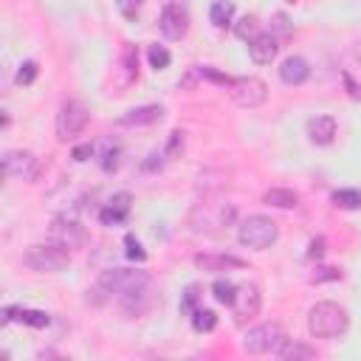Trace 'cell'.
Returning <instances> with one entry per match:
<instances>
[{"mask_svg":"<svg viewBox=\"0 0 361 361\" xmlns=\"http://www.w3.org/2000/svg\"><path fill=\"white\" fill-rule=\"evenodd\" d=\"M147 158H150V161H144V164H142L147 172H150V170H156V167L161 170V164H164V153H150Z\"/></svg>","mask_w":361,"mask_h":361,"instance_id":"obj_40","label":"cell"},{"mask_svg":"<svg viewBox=\"0 0 361 361\" xmlns=\"http://www.w3.org/2000/svg\"><path fill=\"white\" fill-rule=\"evenodd\" d=\"M333 203L339 209H361V189H336Z\"/></svg>","mask_w":361,"mask_h":361,"instance_id":"obj_26","label":"cell"},{"mask_svg":"<svg viewBox=\"0 0 361 361\" xmlns=\"http://www.w3.org/2000/svg\"><path fill=\"white\" fill-rule=\"evenodd\" d=\"M130 203H133V198H130V192H118V195H113V200L107 203V209H102V223L104 226H118V223H125L128 220V214H130Z\"/></svg>","mask_w":361,"mask_h":361,"instance_id":"obj_16","label":"cell"},{"mask_svg":"<svg viewBox=\"0 0 361 361\" xmlns=\"http://www.w3.org/2000/svg\"><path fill=\"white\" fill-rule=\"evenodd\" d=\"M277 355H280V358H285V361H299V358H316V350H313L311 344H302V341H291V339H285V341H282V347L277 350Z\"/></svg>","mask_w":361,"mask_h":361,"instance_id":"obj_22","label":"cell"},{"mask_svg":"<svg viewBox=\"0 0 361 361\" xmlns=\"http://www.w3.org/2000/svg\"><path fill=\"white\" fill-rule=\"evenodd\" d=\"M147 57H150V65H153L156 71H164V68H170V62H172V57H170V51H167L164 46H150Z\"/></svg>","mask_w":361,"mask_h":361,"instance_id":"obj_27","label":"cell"},{"mask_svg":"<svg viewBox=\"0 0 361 361\" xmlns=\"http://www.w3.org/2000/svg\"><path fill=\"white\" fill-rule=\"evenodd\" d=\"M277 237H280V226L268 214H249L243 223H240V231H237L240 246H246L252 252L271 249L277 243Z\"/></svg>","mask_w":361,"mask_h":361,"instance_id":"obj_3","label":"cell"},{"mask_svg":"<svg viewBox=\"0 0 361 361\" xmlns=\"http://www.w3.org/2000/svg\"><path fill=\"white\" fill-rule=\"evenodd\" d=\"M198 74H200V76H206V79H212V82H220V85H231V76H226V74H220V71H214V68H209V65L198 68Z\"/></svg>","mask_w":361,"mask_h":361,"instance_id":"obj_36","label":"cell"},{"mask_svg":"<svg viewBox=\"0 0 361 361\" xmlns=\"http://www.w3.org/2000/svg\"><path fill=\"white\" fill-rule=\"evenodd\" d=\"M350 327V316L336 302H316L308 311V330L313 339H336L344 336Z\"/></svg>","mask_w":361,"mask_h":361,"instance_id":"obj_2","label":"cell"},{"mask_svg":"<svg viewBox=\"0 0 361 361\" xmlns=\"http://www.w3.org/2000/svg\"><path fill=\"white\" fill-rule=\"evenodd\" d=\"M229 96L234 99V104L240 107H260L268 99V85L257 76H237L229 85Z\"/></svg>","mask_w":361,"mask_h":361,"instance_id":"obj_9","label":"cell"},{"mask_svg":"<svg viewBox=\"0 0 361 361\" xmlns=\"http://www.w3.org/2000/svg\"><path fill=\"white\" fill-rule=\"evenodd\" d=\"M125 243H128V257H130V260H147V252L142 249V243H139L133 234H128Z\"/></svg>","mask_w":361,"mask_h":361,"instance_id":"obj_34","label":"cell"},{"mask_svg":"<svg viewBox=\"0 0 361 361\" xmlns=\"http://www.w3.org/2000/svg\"><path fill=\"white\" fill-rule=\"evenodd\" d=\"M125 65H128V74L130 76H139V51L130 43L125 46Z\"/></svg>","mask_w":361,"mask_h":361,"instance_id":"obj_33","label":"cell"},{"mask_svg":"<svg viewBox=\"0 0 361 361\" xmlns=\"http://www.w3.org/2000/svg\"><path fill=\"white\" fill-rule=\"evenodd\" d=\"M322 254H325V237H313L311 246H308V257L311 260H319Z\"/></svg>","mask_w":361,"mask_h":361,"instance_id":"obj_37","label":"cell"},{"mask_svg":"<svg viewBox=\"0 0 361 361\" xmlns=\"http://www.w3.org/2000/svg\"><path fill=\"white\" fill-rule=\"evenodd\" d=\"M313 282H333V280H341V268H333V266H319L311 277Z\"/></svg>","mask_w":361,"mask_h":361,"instance_id":"obj_29","label":"cell"},{"mask_svg":"<svg viewBox=\"0 0 361 361\" xmlns=\"http://www.w3.org/2000/svg\"><path fill=\"white\" fill-rule=\"evenodd\" d=\"M23 263L37 274H57L71 263V252L57 240H46V243H34L26 249Z\"/></svg>","mask_w":361,"mask_h":361,"instance_id":"obj_4","label":"cell"},{"mask_svg":"<svg viewBox=\"0 0 361 361\" xmlns=\"http://www.w3.org/2000/svg\"><path fill=\"white\" fill-rule=\"evenodd\" d=\"M118 153H122V150H118V144H107V150L102 153V170L104 172H113L116 167H118Z\"/></svg>","mask_w":361,"mask_h":361,"instance_id":"obj_30","label":"cell"},{"mask_svg":"<svg viewBox=\"0 0 361 361\" xmlns=\"http://www.w3.org/2000/svg\"><path fill=\"white\" fill-rule=\"evenodd\" d=\"M88 118H90V113L79 99H65L60 113H57V139L74 142L88 128Z\"/></svg>","mask_w":361,"mask_h":361,"instance_id":"obj_5","label":"cell"},{"mask_svg":"<svg viewBox=\"0 0 361 361\" xmlns=\"http://www.w3.org/2000/svg\"><path fill=\"white\" fill-rule=\"evenodd\" d=\"M263 200H266L268 206H277V209H294V206H299V195H297L294 189H285V186L268 189V192L263 195Z\"/></svg>","mask_w":361,"mask_h":361,"instance_id":"obj_21","label":"cell"},{"mask_svg":"<svg viewBox=\"0 0 361 361\" xmlns=\"http://www.w3.org/2000/svg\"><path fill=\"white\" fill-rule=\"evenodd\" d=\"M4 322H23V325H32V327H46L48 325V313L26 311V308H6L4 311Z\"/></svg>","mask_w":361,"mask_h":361,"instance_id":"obj_20","label":"cell"},{"mask_svg":"<svg viewBox=\"0 0 361 361\" xmlns=\"http://www.w3.org/2000/svg\"><path fill=\"white\" fill-rule=\"evenodd\" d=\"M139 4H142V0H116L118 12H122L128 20H136L139 18Z\"/></svg>","mask_w":361,"mask_h":361,"instance_id":"obj_32","label":"cell"},{"mask_svg":"<svg viewBox=\"0 0 361 361\" xmlns=\"http://www.w3.org/2000/svg\"><path fill=\"white\" fill-rule=\"evenodd\" d=\"M184 150V130H172L167 142V156H178Z\"/></svg>","mask_w":361,"mask_h":361,"instance_id":"obj_35","label":"cell"},{"mask_svg":"<svg viewBox=\"0 0 361 361\" xmlns=\"http://www.w3.org/2000/svg\"><path fill=\"white\" fill-rule=\"evenodd\" d=\"M234 34H237L240 40H254V37H257V18L246 15L243 20H237V26H234Z\"/></svg>","mask_w":361,"mask_h":361,"instance_id":"obj_28","label":"cell"},{"mask_svg":"<svg viewBox=\"0 0 361 361\" xmlns=\"http://www.w3.org/2000/svg\"><path fill=\"white\" fill-rule=\"evenodd\" d=\"M147 285H139V288H133V291L118 297V305H122V311L128 316H144V313H150L156 308V297H153V291Z\"/></svg>","mask_w":361,"mask_h":361,"instance_id":"obj_13","label":"cell"},{"mask_svg":"<svg viewBox=\"0 0 361 361\" xmlns=\"http://www.w3.org/2000/svg\"><path fill=\"white\" fill-rule=\"evenodd\" d=\"M308 139L316 147H327L336 139V118L333 116H313L308 122Z\"/></svg>","mask_w":361,"mask_h":361,"instance_id":"obj_15","label":"cell"},{"mask_svg":"<svg viewBox=\"0 0 361 361\" xmlns=\"http://www.w3.org/2000/svg\"><path fill=\"white\" fill-rule=\"evenodd\" d=\"M285 330L282 325L277 322H268V325H260V327H252L246 336H243V350L252 353V355H263V353H277L285 341Z\"/></svg>","mask_w":361,"mask_h":361,"instance_id":"obj_6","label":"cell"},{"mask_svg":"<svg viewBox=\"0 0 361 361\" xmlns=\"http://www.w3.org/2000/svg\"><path fill=\"white\" fill-rule=\"evenodd\" d=\"M150 277L147 271H136V268H110L99 277V282L93 285V291H88V302L93 305H102L107 302L110 297H122L139 285H147Z\"/></svg>","mask_w":361,"mask_h":361,"instance_id":"obj_1","label":"cell"},{"mask_svg":"<svg viewBox=\"0 0 361 361\" xmlns=\"http://www.w3.org/2000/svg\"><path fill=\"white\" fill-rule=\"evenodd\" d=\"M234 322L237 325H243V322H249V319H254L257 313H260V308H263V294H260V288L257 285H237V299H234Z\"/></svg>","mask_w":361,"mask_h":361,"instance_id":"obj_11","label":"cell"},{"mask_svg":"<svg viewBox=\"0 0 361 361\" xmlns=\"http://www.w3.org/2000/svg\"><path fill=\"white\" fill-rule=\"evenodd\" d=\"M93 156V144H79V147H74V158L76 161H88Z\"/></svg>","mask_w":361,"mask_h":361,"instance_id":"obj_39","label":"cell"},{"mask_svg":"<svg viewBox=\"0 0 361 361\" xmlns=\"http://www.w3.org/2000/svg\"><path fill=\"white\" fill-rule=\"evenodd\" d=\"M195 266L200 271H231V268H246V260L234 254H195Z\"/></svg>","mask_w":361,"mask_h":361,"instance_id":"obj_18","label":"cell"},{"mask_svg":"<svg viewBox=\"0 0 361 361\" xmlns=\"http://www.w3.org/2000/svg\"><path fill=\"white\" fill-rule=\"evenodd\" d=\"M164 118V107L161 104H142V107H133L128 110L122 118H118V125L125 128H147V125H156Z\"/></svg>","mask_w":361,"mask_h":361,"instance_id":"obj_14","label":"cell"},{"mask_svg":"<svg viewBox=\"0 0 361 361\" xmlns=\"http://www.w3.org/2000/svg\"><path fill=\"white\" fill-rule=\"evenodd\" d=\"M48 237L57 240V243H62V246H68V249H79V246L88 243L85 226L76 223L74 217H65V214H62V217H54V223H51V229H48Z\"/></svg>","mask_w":361,"mask_h":361,"instance_id":"obj_10","label":"cell"},{"mask_svg":"<svg viewBox=\"0 0 361 361\" xmlns=\"http://www.w3.org/2000/svg\"><path fill=\"white\" fill-rule=\"evenodd\" d=\"M4 175L34 184L43 175V161L29 150H9L4 156Z\"/></svg>","mask_w":361,"mask_h":361,"instance_id":"obj_8","label":"cell"},{"mask_svg":"<svg viewBox=\"0 0 361 361\" xmlns=\"http://www.w3.org/2000/svg\"><path fill=\"white\" fill-rule=\"evenodd\" d=\"M158 29H161V34L170 37V40L186 37V32H189V15H186V9L178 6V4H167V6L161 9Z\"/></svg>","mask_w":361,"mask_h":361,"instance_id":"obj_12","label":"cell"},{"mask_svg":"<svg viewBox=\"0 0 361 361\" xmlns=\"http://www.w3.org/2000/svg\"><path fill=\"white\" fill-rule=\"evenodd\" d=\"M280 46H277V37L274 34H257L252 43H249V57L257 62V65H271L274 57H277Z\"/></svg>","mask_w":361,"mask_h":361,"instance_id":"obj_17","label":"cell"},{"mask_svg":"<svg viewBox=\"0 0 361 361\" xmlns=\"http://www.w3.org/2000/svg\"><path fill=\"white\" fill-rule=\"evenodd\" d=\"M198 291H200L198 285H189V288H186V297H184V311H189V313L195 311V302H198V297H200Z\"/></svg>","mask_w":361,"mask_h":361,"instance_id":"obj_38","label":"cell"},{"mask_svg":"<svg viewBox=\"0 0 361 361\" xmlns=\"http://www.w3.org/2000/svg\"><path fill=\"white\" fill-rule=\"evenodd\" d=\"M214 325H217L214 311H206V308H195L192 311V327L198 333H209V330H214Z\"/></svg>","mask_w":361,"mask_h":361,"instance_id":"obj_25","label":"cell"},{"mask_svg":"<svg viewBox=\"0 0 361 361\" xmlns=\"http://www.w3.org/2000/svg\"><path fill=\"white\" fill-rule=\"evenodd\" d=\"M212 297L220 302V305H234V299H237V285L234 282H229V280H217L214 285H212Z\"/></svg>","mask_w":361,"mask_h":361,"instance_id":"obj_24","label":"cell"},{"mask_svg":"<svg viewBox=\"0 0 361 361\" xmlns=\"http://www.w3.org/2000/svg\"><path fill=\"white\" fill-rule=\"evenodd\" d=\"M280 79L285 82V85H305L308 79H311V65H308V60H302V57H288L282 65H280Z\"/></svg>","mask_w":361,"mask_h":361,"instance_id":"obj_19","label":"cell"},{"mask_svg":"<svg viewBox=\"0 0 361 361\" xmlns=\"http://www.w3.org/2000/svg\"><path fill=\"white\" fill-rule=\"evenodd\" d=\"M37 79V62L34 60H26L23 65H20V71H18V82L20 85H32Z\"/></svg>","mask_w":361,"mask_h":361,"instance_id":"obj_31","label":"cell"},{"mask_svg":"<svg viewBox=\"0 0 361 361\" xmlns=\"http://www.w3.org/2000/svg\"><path fill=\"white\" fill-rule=\"evenodd\" d=\"M237 220V209L231 203H200L195 212H192V223H195V231H212L209 226H217V234L229 226H234Z\"/></svg>","mask_w":361,"mask_h":361,"instance_id":"obj_7","label":"cell"},{"mask_svg":"<svg viewBox=\"0 0 361 361\" xmlns=\"http://www.w3.org/2000/svg\"><path fill=\"white\" fill-rule=\"evenodd\" d=\"M209 20L217 29H229L231 20H234V4H231V0H214L212 9H209Z\"/></svg>","mask_w":361,"mask_h":361,"instance_id":"obj_23","label":"cell"}]
</instances>
